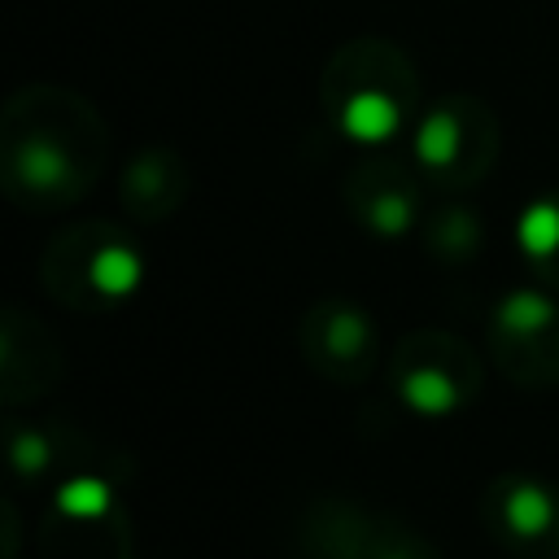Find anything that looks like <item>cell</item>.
I'll use <instances>...</instances> for the list:
<instances>
[{
  "instance_id": "cell-4",
  "label": "cell",
  "mask_w": 559,
  "mask_h": 559,
  "mask_svg": "<svg viewBox=\"0 0 559 559\" xmlns=\"http://www.w3.org/2000/svg\"><path fill=\"white\" fill-rule=\"evenodd\" d=\"M131 463H105L48 489L35 528L39 559H135V524L122 502Z\"/></svg>"
},
{
  "instance_id": "cell-1",
  "label": "cell",
  "mask_w": 559,
  "mask_h": 559,
  "mask_svg": "<svg viewBox=\"0 0 559 559\" xmlns=\"http://www.w3.org/2000/svg\"><path fill=\"white\" fill-rule=\"evenodd\" d=\"M109 127L87 96L61 83H26L0 114V183L26 214L79 205L105 175Z\"/></svg>"
},
{
  "instance_id": "cell-9",
  "label": "cell",
  "mask_w": 559,
  "mask_h": 559,
  "mask_svg": "<svg viewBox=\"0 0 559 559\" xmlns=\"http://www.w3.org/2000/svg\"><path fill=\"white\" fill-rule=\"evenodd\" d=\"M480 524L511 559H559V489L528 472H502L485 485Z\"/></svg>"
},
{
  "instance_id": "cell-6",
  "label": "cell",
  "mask_w": 559,
  "mask_h": 559,
  "mask_svg": "<svg viewBox=\"0 0 559 559\" xmlns=\"http://www.w3.org/2000/svg\"><path fill=\"white\" fill-rule=\"evenodd\" d=\"M485 389V358L445 328H415L389 354V393L419 419H450Z\"/></svg>"
},
{
  "instance_id": "cell-2",
  "label": "cell",
  "mask_w": 559,
  "mask_h": 559,
  "mask_svg": "<svg viewBox=\"0 0 559 559\" xmlns=\"http://www.w3.org/2000/svg\"><path fill=\"white\" fill-rule=\"evenodd\" d=\"M424 83L415 61L380 35H362L341 44L319 70V105L323 118L354 144H389L415 127Z\"/></svg>"
},
{
  "instance_id": "cell-13",
  "label": "cell",
  "mask_w": 559,
  "mask_h": 559,
  "mask_svg": "<svg viewBox=\"0 0 559 559\" xmlns=\"http://www.w3.org/2000/svg\"><path fill=\"white\" fill-rule=\"evenodd\" d=\"M188 188H192V175H188V162L166 148V144H148L140 148L127 166H122V179H118V201L122 210L144 223V227H157L166 218H175L188 201Z\"/></svg>"
},
{
  "instance_id": "cell-17",
  "label": "cell",
  "mask_w": 559,
  "mask_h": 559,
  "mask_svg": "<svg viewBox=\"0 0 559 559\" xmlns=\"http://www.w3.org/2000/svg\"><path fill=\"white\" fill-rule=\"evenodd\" d=\"M358 559H441V550H437L415 524H406L402 515L376 511Z\"/></svg>"
},
{
  "instance_id": "cell-15",
  "label": "cell",
  "mask_w": 559,
  "mask_h": 559,
  "mask_svg": "<svg viewBox=\"0 0 559 559\" xmlns=\"http://www.w3.org/2000/svg\"><path fill=\"white\" fill-rule=\"evenodd\" d=\"M419 240H424V253L437 258L441 266H463L485 249V218L467 201H441L424 214Z\"/></svg>"
},
{
  "instance_id": "cell-16",
  "label": "cell",
  "mask_w": 559,
  "mask_h": 559,
  "mask_svg": "<svg viewBox=\"0 0 559 559\" xmlns=\"http://www.w3.org/2000/svg\"><path fill=\"white\" fill-rule=\"evenodd\" d=\"M515 249L537 284L559 293V188L537 192L515 218Z\"/></svg>"
},
{
  "instance_id": "cell-5",
  "label": "cell",
  "mask_w": 559,
  "mask_h": 559,
  "mask_svg": "<svg viewBox=\"0 0 559 559\" xmlns=\"http://www.w3.org/2000/svg\"><path fill=\"white\" fill-rule=\"evenodd\" d=\"M502 153V127L489 100L472 92L437 96L419 109L411 127V162L419 166L424 183L441 192H467L476 188Z\"/></svg>"
},
{
  "instance_id": "cell-18",
  "label": "cell",
  "mask_w": 559,
  "mask_h": 559,
  "mask_svg": "<svg viewBox=\"0 0 559 559\" xmlns=\"http://www.w3.org/2000/svg\"><path fill=\"white\" fill-rule=\"evenodd\" d=\"M0 515H4V559H17V507H13V498H4Z\"/></svg>"
},
{
  "instance_id": "cell-12",
  "label": "cell",
  "mask_w": 559,
  "mask_h": 559,
  "mask_svg": "<svg viewBox=\"0 0 559 559\" xmlns=\"http://www.w3.org/2000/svg\"><path fill=\"white\" fill-rule=\"evenodd\" d=\"M66 380V354L48 323L9 306L0 314V402L17 411L26 402L48 397Z\"/></svg>"
},
{
  "instance_id": "cell-8",
  "label": "cell",
  "mask_w": 559,
  "mask_h": 559,
  "mask_svg": "<svg viewBox=\"0 0 559 559\" xmlns=\"http://www.w3.org/2000/svg\"><path fill=\"white\" fill-rule=\"evenodd\" d=\"M301 358L328 384H362L380 362V328L367 306L349 297H319L297 323Z\"/></svg>"
},
{
  "instance_id": "cell-14",
  "label": "cell",
  "mask_w": 559,
  "mask_h": 559,
  "mask_svg": "<svg viewBox=\"0 0 559 559\" xmlns=\"http://www.w3.org/2000/svg\"><path fill=\"white\" fill-rule=\"evenodd\" d=\"M371 515L376 511H367L358 498L336 493V489L310 498L293 524L297 559H358Z\"/></svg>"
},
{
  "instance_id": "cell-7",
  "label": "cell",
  "mask_w": 559,
  "mask_h": 559,
  "mask_svg": "<svg viewBox=\"0 0 559 559\" xmlns=\"http://www.w3.org/2000/svg\"><path fill=\"white\" fill-rule=\"evenodd\" d=\"M485 349L498 376L515 389L559 384V293L524 284L498 297L485 323Z\"/></svg>"
},
{
  "instance_id": "cell-10",
  "label": "cell",
  "mask_w": 559,
  "mask_h": 559,
  "mask_svg": "<svg viewBox=\"0 0 559 559\" xmlns=\"http://www.w3.org/2000/svg\"><path fill=\"white\" fill-rule=\"evenodd\" d=\"M341 201L349 218L376 240H406L428 214L419 166L393 153H367L362 162H354L341 183Z\"/></svg>"
},
{
  "instance_id": "cell-11",
  "label": "cell",
  "mask_w": 559,
  "mask_h": 559,
  "mask_svg": "<svg viewBox=\"0 0 559 559\" xmlns=\"http://www.w3.org/2000/svg\"><path fill=\"white\" fill-rule=\"evenodd\" d=\"M4 445H9V472L17 489H57L66 476L87 472V467H105V463H122L118 454H109L100 441H92L83 428L66 424L61 415L48 419H4Z\"/></svg>"
},
{
  "instance_id": "cell-3",
  "label": "cell",
  "mask_w": 559,
  "mask_h": 559,
  "mask_svg": "<svg viewBox=\"0 0 559 559\" xmlns=\"http://www.w3.org/2000/svg\"><path fill=\"white\" fill-rule=\"evenodd\" d=\"M44 293L79 314H109L127 306L144 284V253L135 236L109 218H83L61 227L39 253Z\"/></svg>"
}]
</instances>
